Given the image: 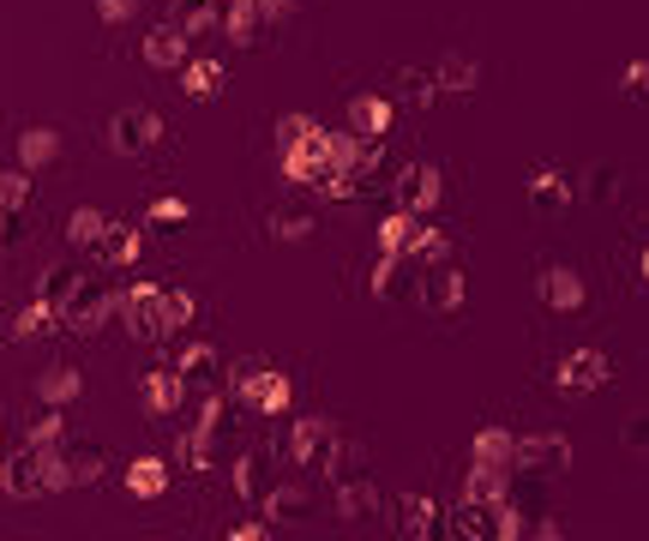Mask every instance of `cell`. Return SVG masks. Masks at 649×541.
Instances as JSON below:
<instances>
[{"instance_id": "cell-1", "label": "cell", "mask_w": 649, "mask_h": 541, "mask_svg": "<svg viewBox=\"0 0 649 541\" xmlns=\"http://www.w3.org/2000/svg\"><path fill=\"white\" fill-rule=\"evenodd\" d=\"M114 313H121V325L139 343L174 338V325H169V289H162V283H132V289H121V295H114Z\"/></svg>"}, {"instance_id": "cell-2", "label": "cell", "mask_w": 649, "mask_h": 541, "mask_svg": "<svg viewBox=\"0 0 649 541\" xmlns=\"http://www.w3.org/2000/svg\"><path fill=\"white\" fill-rule=\"evenodd\" d=\"M234 403L253 409V415H289L294 379L277 373V368H259V361H241V368H234Z\"/></svg>"}, {"instance_id": "cell-3", "label": "cell", "mask_w": 649, "mask_h": 541, "mask_svg": "<svg viewBox=\"0 0 649 541\" xmlns=\"http://www.w3.org/2000/svg\"><path fill=\"white\" fill-rule=\"evenodd\" d=\"M109 313H114V289L102 283V277H72V289L61 295V325L91 338V331L109 325Z\"/></svg>"}, {"instance_id": "cell-4", "label": "cell", "mask_w": 649, "mask_h": 541, "mask_svg": "<svg viewBox=\"0 0 649 541\" xmlns=\"http://www.w3.org/2000/svg\"><path fill=\"white\" fill-rule=\"evenodd\" d=\"M277 174H283L289 187H319L324 174H331V163H324V127L313 121V133L294 139L289 151H277Z\"/></svg>"}, {"instance_id": "cell-5", "label": "cell", "mask_w": 649, "mask_h": 541, "mask_svg": "<svg viewBox=\"0 0 649 541\" xmlns=\"http://www.w3.org/2000/svg\"><path fill=\"white\" fill-rule=\"evenodd\" d=\"M61 463V451L54 445H31L24 458L7 463V475H0V488L12 493V500H37V493H49V470Z\"/></svg>"}, {"instance_id": "cell-6", "label": "cell", "mask_w": 649, "mask_h": 541, "mask_svg": "<svg viewBox=\"0 0 649 541\" xmlns=\"http://www.w3.org/2000/svg\"><path fill=\"white\" fill-rule=\"evenodd\" d=\"M559 470H571V440L566 433H523L511 475H559Z\"/></svg>"}, {"instance_id": "cell-7", "label": "cell", "mask_w": 649, "mask_h": 541, "mask_svg": "<svg viewBox=\"0 0 649 541\" xmlns=\"http://www.w3.org/2000/svg\"><path fill=\"white\" fill-rule=\"evenodd\" d=\"M421 266L409 253H379L373 259V301H391V307H403V301H421Z\"/></svg>"}, {"instance_id": "cell-8", "label": "cell", "mask_w": 649, "mask_h": 541, "mask_svg": "<svg viewBox=\"0 0 649 541\" xmlns=\"http://www.w3.org/2000/svg\"><path fill=\"white\" fill-rule=\"evenodd\" d=\"M151 144H162V121L151 109H121L109 114V151L114 157H144Z\"/></svg>"}, {"instance_id": "cell-9", "label": "cell", "mask_w": 649, "mask_h": 541, "mask_svg": "<svg viewBox=\"0 0 649 541\" xmlns=\"http://www.w3.org/2000/svg\"><path fill=\"white\" fill-rule=\"evenodd\" d=\"M463 301H469V277L457 266H427L421 271V307L427 313L451 319V313H463Z\"/></svg>"}, {"instance_id": "cell-10", "label": "cell", "mask_w": 649, "mask_h": 541, "mask_svg": "<svg viewBox=\"0 0 649 541\" xmlns=\"http://www.w3.org/2000/svg\"><path fill=\"white\" fill-rule=\"evenodd\" d=\"M446 199V174H439V163H409L403 174H397V204L416 217H433V204Z\"/></svg>"}, {"instance_id": "cell-11", "label": "cell", "mask_w": 649, "mask_h": 541, "mask_svg": "<svg viewBox=\"0 0 649 541\" xmlns=\"http://www.w3.org/2000/svg\"><path fill=\"white\" fill-rule=\"evenodd\" d=\"M187 391H193V379H187L181 368H151L139 379V403L151 409V415H181Z\"/></svg>"}, {"instance_id": "cell-12", "label": "cell", "mask_w": 649, "mask_h": 541, "mask_svg": "<svg viewBox=\"0 0 649 541\" xmlns=\"http://www.w3.org/2000/svg\"><path fill=\"white\" fill-rule=\"evenodd\" d=\"M259 511L271 518V530L277 523H301V518H313L319 511V493L307 488V481H277V488L259 493Z\"/></svg>"}, {"instance_id": "cell-13", "label": "cell", "mask_w": 649, "mask_h": 541, "mask_svg": "<svg viewBox=\"0 0 649 541\" xmlns=\"http://www.w3.org/2000/svg\"><path fill=\"white\" fill-rule=\"evenodd\" d=\"M139 54H144V67H157V72H181L193 61V42H187L181 24H151L139 42Z\"/></svg>"}, {"instance_id": "cell-14", "label": "cell", "mask_w": 649, "mask_h": 541, "mask_svg": "<svg viewBox=\"0 0 649 541\" xmlns=\"http://www.w3.org/2000/svg\"><path fill=\"white\" fill-rule=\"evenodd\" d=\"M343 121H349V133H361V139H386L391 121H397V102H391V91H356Z\"/></svg>"}, {"instance_id": "cell-15", "label": "cell", "mask_w": 649, "mask_h": 541, "mask_svg": "<svg viewBox=\"0 0 649 541\" xmlns=\"http://www.w3.org/2000/svg\"><path fill=\"white\" fill-rule=\"evenodd\" d=\"M337 440V421L331 415H301L289 428V458L301 463V470H319V458H324V445Z\"/></svg>"}, {"instance_id": "cell-16", "label": "cell", "mask_w": 649, "mask_h": 541, "mask_svg": "<svg viewBox=\"0 0 649 541\" xmlns=\"http://www.w3.org/2000/svg\"><path fill=\"white\" fill-rule=\"evenodd\" d=\"M536 289H541V301H548L553 313H578V307L589 301V289H583L578 266H548V271L536 277Z\"/></svg>"}, {"instance_id": "cell-17", "label": "cell", "mask_w": 649, "mask_h": 541, "mask_svg": "<svg viewBox=\"0 0 649 541\" xmlns=\"http://www.w3.org/2000/svg\"><path fill=\"white\" fill-rule=\"evenodd\" d=\"M608 355L601 349H571L566 361H559V391H601L608 385Z\"/></svg>"}, {"instance_id": "cell-18", "label": "cell", "mask_w": 649, "mask_h": 541, "mask_svg": "<svg viewBox=\"0 0 649 541\" xmlns=\"http://www.w3.org/2000/svg\"><path fill=\"white\" fill-rule=\"evenodd\" d=\"M421 229H427V217L416 211H403V204H391L386 217H379V229H373V241H379V253H416V241H421Z\"/></svg>"}, {"instance_id": "cell-19", "label": "cell", "mask_w": 649, "mask_h": 541, "mask_svg": "<svg viewBox=\"0 0 649 541\" xmlns=\"http://www.w3.org/2000/svg\"><path fill=\"white\" fill-rule=\"evenodd\" d=\"M331 511H337V518H343V523H361L367 518V511H379V488H373V475H343V481H337V500H331Z\"/></svg>"}, {"instance_id": "cell-20", "label": "cell", "mask_w": 649, "mask_h": 541, "mask_svg": "<svg viewBox=\"0 0 649 541\" xmlns=\"http://www.w3.org/2000/svg\"><path fill=\"white\" fill-rule=\"evenodd\" d=\"M319 470H324V481H331V488H337L343 475H361V470H367V445L356 440V433H343V428H337V440L324 445Z\"/></svg>"}, {"instance_id": "cell-21", "label": "cell", "mask_w": 649, "mask_h": 541, "mask_svg": "<svg viewBox=\"0 0 649 541\" xmlns=\"http://www.w3.org/2000/svg\"><path fill=\"white\" fill-rule=\"evenodd\" d=\"M571 199H578V181H571L566 169H536L529 174V204H536V211H566Z\"/></svg>"}, {"instance_id": "cell-22", "label": "cell", "mask_w": 649, "mask_h": 541, "mask_svg": "<svg viewBox=\"0 0 649 541\" xmlns=\"http://www.w3.org/2000/svg\"><path fill=\"white\" fill-rule=\"evenodd\" d=\"M469 463L511 470V463H518V433L511 428H476V440H469Z\"/></svg>"}, {"instance_id": "cell-23", "label": "cell", "mask_w": 649, "mask_h": 541, "mask_svg": "<svg viewBox=\"0 0 649 541\" xmlns=\"http://www.w3.org/2000/svg\"><path fill=\"white\" fill-rule=\"evenodd\" d=\"M506 493H511V470H493V463H469V475H463V500H469V505H487V511H493Z\"/></svg>"}, {"instance_id": "cell-24", "label": "cell", "mask_w": 649, "mask_h": 541, "mask_svg": "<svg viewBox=\"0 0 649 541\" xmlns=\"http://www.w3.org/2000/svg\"><path fill=\"white\" fill-rule=\"evenodd\" d=\"M97 253H102V266H109V271H127V266H139L144 236H139V229H127V223H109V229H102V241H97Z\"/></svg>"}, {"instance_id": "cell-25", "label": "cell", "mask_w": 649, "mask_h": 541, "mask_svg": "<svg viewBox=\"0 0 649 541\" xmlns=\"http://www.w3.org/2000/svg\"><path fill=\"white\" fill-rule=\"evenodd\" d=\"M169 481H174V470L162 458H132L127 463V493H132V500H162Z\"/></svg>"}, {"instance_id": "cell-26", "label": "cell", "mask_w": 649, "mask_h": 541, "mask_svg": "<svg viewBox=\"0 0 649 541\" xmlns=\"http://www.w3.org/2000/svg\"><path fill=\"white\" fill-rule=\"evenodd\" d=\"M223 7V37L234 42V49H253L259 42V0H217Z\"/></svg>"}, {"instance_id": "cell-27", "label": "cell", "mask_w": 649, "mask_h": 541, "mask_svg": "<svg viewBox=\"0 0 649 541\" xmlns=\"http://www.w3.org/2000/svg\"><path fill=\"white\" fill-rule=\"evenodd\" d=\"M37 398L49 403V409H67L72 398H84V373H79V368H49V373H37Z\"/></svg>"}, {"instance_id": "cell-28", "label": "cell", "mask_w": 649, "mask_h": 541, "mask_svg": "<svg viewBox=\"0 0 649 541\" xmlns=\"http://www.w3.org/2000/svg\"><path fill=\"white\" fill-rule=\"evenodd\" d=\"M397 530L403 535H439V505L427 493H403L397 500Z\"/></svg>"}, {"instance_id": "cell-29", "label": "cell", "mask_w": 649, "mask_h": 541, "mask_svg": "<svg viewBox=\"0 0 649 541\" xmlns=\"http://www.w3.org/2000/svg\"><path fill=\"white\" fill-rule=\"evenodd\" d=\"M433 79H439V91H446V97H469V91L481 84V67L469 61V54H457V49H451L446 61L433 67Z\"/></svg>"}, {"instance_id": "cell-30", "label": "cell", "mask_w": 649, "mask_h": 541, "mask_svg": "<svg viewBox=\"0 0 649 541\" xmlns=\"http://www.w3.org/2000/svg\"><path fill=\"white\" fill-rule=\"evenodd\" d=\"M54 157H61V133H54V127H24L19 133V163L24 169H49Z\"/></svg>"}, {"instance_id": "cell-31", "label": "cell", "mask_w": 649, "mask_h": 541, "mask_svg": "<svg viewBox=\"0 0 649 541\" xmlns=\"http://www.w3.org/2000/svg\"><path fill=\"white\" fill-rule=\"evenodd\" d=\"M433 97H439V79H433V72H416V67H403V72H397V91H391V102H403V109H427Z\"/></svg>"}, {"instance_id": "cell-32", "label": "cell", "mask_w": 649, "mask_h": 541, "mask_svg": "<svg viewBox=\"0 0 649 541\" xmlns=\"http://www.w3.org/2000/svg\"><path fill=\"white\" fill-rule=\"evenodd\" d=\"M54 325H61V307H54L49 295H42V301H31V307H24V313H19V325H12V338H19V343H31V338H49Z\"/></svg>"}, {"instance_id": "cell-33", "label": "cell", "mask_w": 649, "mask_h": 541, "mask_svg": "<svg viewBox=\"0 0 649 541\" xmlns=\"http://www.w3.org/2000/svg\"><path fill=\"white\" fill-rule=\"evenodd\" d=\"M181 91L193 102H211L217 91H223V67H217V61H187L181 67Z\"/></svg>"}, {"instance_id": "cell-34", "label": "cell", "mask_w": 649, "mask_h": 541, "mask_svg": "<svg viewBox=\"0 0 649 541\" xmlns=\"http://www.w3.org/2000/svg\"><path fill=\"white\" fill-rule=\"evenodd\" d=\"M181 31H187V42H199V37H217V31H223V7H217V0H187V19H181Z\"/></svg>"}, {"instance_id": "cell-35", "label": "cell", "mask_w": 649, "mask_h": 541, "mask_svg": "<svg viewBox=\"0 0 649 541\" xmlns=\"http://www.w3.org/2000/svg\"><path fill=\"white\" fill-rule=\"evenodd\" d=\"M102 229H109V217L91 211V204H79V211L67 217V241H72V247H97V241H102Z\"/></svg>"}, {"instance_id": "cell-36", "label": "cell", "mask_w": 649, "mask_h": 541, "mask_svg": "<svg viewBox=\"0 0 649 541\" xmlns=\"http://www.w3.org/2000/svg\"><path fill=\"white\" fill-rule=\"evenodd\" d=\"M409 259H416L421 271H427V266H451V236H446V229H433V223H427V229H421V241H416V253H409Z\"/></svg>"}, {"instance_id": "cell-37", "label": "cell", "mask_w": 649, "mask_h": 541, "mask_svg": "<svg viewBox=\"0 0 649 541\" xmlns=\"http://www.w3.org/2000/svg\"><path fill=\"white\" fill-rule=\"evenodd\" d=\"M487 518H493V535H499V541L529 535V511H523V505H511V493H506V500H499L493 511H487Z\"/></svg>"}, {"instance_id": "cell-38", "label": "cell", "mask_w": 649, "mask_h": 541, "mask_svg": "<svg viewBox=\"0 0 649 541\" xmlns=\"http://www.w3.org/2000/svg\"><path fill=\"white\" fill-rule=\"evenodd\" d=\"M174 368H181L187 379H204L217 368V349L204 343V338H193V343H181V355H174Z\"/></svg>"}, {"instance_id": "cell-39", "label": "cell", "mask_w": 649, "mask_h": 541, "mask_svg": "<svg viewBox=\"0 0 649 541\" xmlns=\"http://www.w3.org/2000/svg\"><path fill=\"white\" fill-rule=\"evenodd\" d=\"M0 204L19 217L24 204H31V174H24V169H7V174H0Z\"/></svg>"}, {"instance_id": "cell-40", "label": "cell", "mask_w": 649, "mask_h": 541, "mask_svg": "<svg viewBox=\"0 0 649 541\" xmlns=\"http://www.w3.org/2000/svg\"><path fill=\"white\" fill-rule=\"evenodd\" d=\"M271 236H277V241H307V236H313V211H283V217H271Z\"/></svg>"}, {"instance_id": "cell-41", "label": "cell", "mask_w": 649, "mask_h": 541, "mask_svg": "<svg viewBox=\"0 0 649 541\" xmlns=\"http://www.w3.org/2000/svg\"><path fill=\"white\" fill-rule=\"evenodd\" d=\"M313 133V114H301V109H289V114H277V151H289L294 139H307Z\"/></svg>"}, {"instance_id": "cell-42", "label": "cell", "mask_w": 649, "mask_h": 541, "mask_svg": "<svg viewBox=\"0 0 649 541\" xmlns=\"http://www.w3.org/2000/svg\"><path fill=\"white\" fill-rule=\"evenodd\" d=\"M193 313H199V295H193V289H169V325L187 331V325H193Z\"/></svg>"}, {"instance_id": "cell-43", "label": "cell", "mask_w": 649, "mask_h": 541, "mask_svg": "<svg viewBox=\"0 0 649 541\" xmlns=\"http://www.w3.org/2000/svg\"><path fill=\"white\" fill-rule=\"evenodd\" d=\"M583 181H589V187H578L583 199H608V193H619V174H613L608 163H596V169L583 174Z\"/></svg>"}, {"instance_id": "cell-44", "label": "cell", "mask_w": 649, "mask_h": 541, "mask_svg": "<svg viewBox=\"0 0 649 541\" xmlns=\"http://www.w3.org/2000/svg\"><path fill=\"white\" fill-rule=\"evenodd\" d=\"M139 7H144V0H97V19L102 24H132V19H139Z\"/></svg>"}, {"instance_id": "cell-45", "label": "cell", "mask_w": 649, "mask_h": 541, "mask_svg": "<svg viewBox=\"0 0 649 541\" xmlns=\"http://www.w3.org/2000/svg\"><path fill=\"white\" fill-rule=\"evenodd\" d=\"M234 493L259 500V458H234Z\"/></svg>"}, {"instance_id": "cell-46", "label": "cell", "mask_w": 649, "mask_h": 541, "mask_svg": "<svg viewBox=\"0 0 649 541\" xmlns=\"http://www.w3.org/2000/svg\"><path fill=\"white\" fill-rule=\"evenodd\" d=\"M187 217H193V204L187 199H157L151 204V223H187Z\"/></svg>"}, {"instance_id": "cell-47", "label": "cell", "mask_w": 649, "mask_h": 541, "mask_svg": "<svg viewBox=\"0 0 649 541\" xmlns=\"http://www.w3.org/2000/svg\"><path fill=\"white\" fill-rule=\"evenodd\" d=\"M61 428H67L61 409H49L42 421H31V445H54V440H61Z\"/></svg>"}, {"instance_id": "cell-48", "label": "cell", "mask_w": 649, "mask_h": 541, "mask_svg": "<svg viewBox=\"0 0 649 541\" xmlns=\"http://www.w3.org/2000/svg\"><path fill=\"white\" fill-rule=\"evenodd\" d=\"M619 84H626V97L649 102V61H631V67H626V79H619Z\"/></svg>"}, {"instance_id": "cell-49", "label": "cell", "mask_w": 649, "mask_h": 541, "mask_svg": "<svg viewBox=\"0 0 649 541\" xmlns=\"http://www.w3.org/2000/svg\"><path fill=\"white\" fill-rule=\"evenodd\" d=\"M97 475H102V451H79V458H72V481H84V488H91Z\"/></svg>"}, {"instance_id": "cell-50", "label": "cell", "mask_w": 649, "mask_h": 541, "mask_svg": "<svg viewBox=\"0 0 649 541\" xmlns=\"http://www.w3.org/2000/svg\"><path fill=\"white\" fill-rule=\"evenodd\" d=\"M294 7H301V0H259V19L264 24H283V19H294Z\"/></svg>"}, {"instance_id": "cell-51", "label": "cell", "mask_w": 649, "mask_h": 541, "mask_svg": "<svg viewBox=\"0 0 649 541\" xmlns=\"http://www.w3.org/2000/svg\"><path fill=\"white\" fill-rule=\"evenodd\" d=\"M264 535H271V523H234L229 530V541H264Z\"/></svg>"}, {"instance_id": "cell-52", "label": "cell", "mask_w": 649, "mask_h": 541, "mask_svg": "<svg viewBox=\"0 0 649 541\" xmlns=\"http://www.w3.org/2000/svg\"><path fill=\"white\" fill-rule=\"evenodd\" d=\"M626 440H631V445H638V451H649V428H631V433H626Z\"/></svg>"}, {"instance_id": "cell-53", "label": "cell", "mask_w": 649, "mask_h": 541, "mask_svg": "<svg viewBox=\"0 0 649 541\" xmlns=\"http://www.w3.org/2000/svg\"><path fill=\"white\" fill-rule=\"evenodd\" d=\"M7 223H12V211H7V204H0V247H7Z\"/></svg>"}, {"instance_id": "cell-54", "label": "cell", "mask_w": 649, "mask_h": 541, "mask_svg": "<svg viewBox=\"0 0 649 541\" xmlns=\"http://www.w3.org/2000/svg\"><path fill=\"white\" fill-rule=\"evenodd\" d=\"M0 475H7V463H0Z\"/></svg>"}]
</instances>
